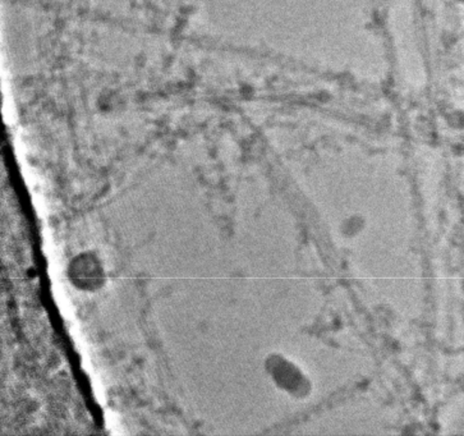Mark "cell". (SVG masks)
<instances>
[{
	"mask_svg": "<svg viewBox=\"0 0 464 436\" xmlns=\"http://www.w3.org/2000/svg\"><path fill=\"white\" fill-rule=\"evenodd\" d=\"M271 378L278 387L292 396H304L307 393V378L302 371L283 357L276 356L269 362Z\"/></svg>",
	"mask_w": 464,
	"mask_h": 436,
	"instance_id": "2",
	"label": "cell"
},
{
	"mask_svg": "<svg viewBox=\"0 0 464 436\" xmlns=\"http://www.w3.org/2000/svg\"><path fill=\"white\" fill-rule=\"evenodd\" d=\"M68 278L78 290L95 292L104 285L107 275L101 261L95 254L83 252L69 263Z\"/></svg>",
	"mask_w": 464,
	"mask_h": 436,
	"instance_id": "1",
	"label": "cell"
}]
</instances>
